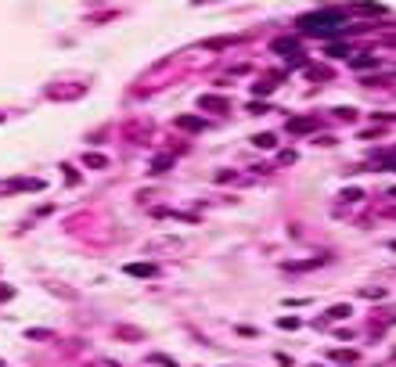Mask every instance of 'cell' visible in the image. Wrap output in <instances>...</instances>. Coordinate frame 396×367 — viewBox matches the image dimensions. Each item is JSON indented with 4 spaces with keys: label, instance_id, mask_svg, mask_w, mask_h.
I'll return each instance as SVG.
<instances>
[{
    "label": "cell",
    "instance_id": "cell-1",
    "mask_svg": "<svg viewBox=\"0 0 396 367\" xmlns=\"http://www.w3.org/2000/svg\"><path fill=\"white\" fill-rule=\"evenodd\" d=\"M126 270H130V274H137V277H148V274H155L151 266H126Z\"/></svg>",
    "mask_w": 396,
    "mask_h": 367
}]
</instances>
